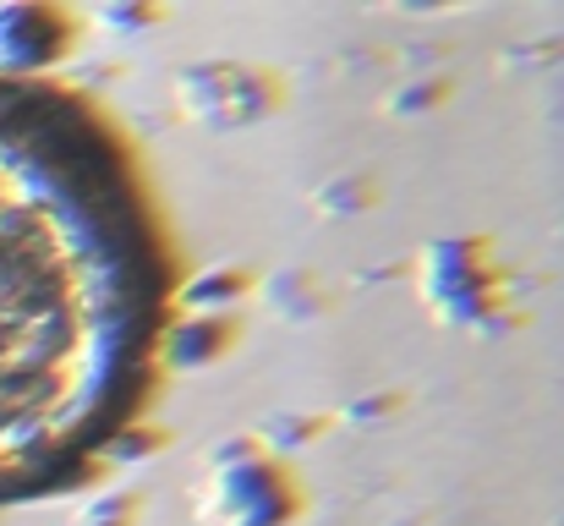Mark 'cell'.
<instances>
[{"label": "cell", "mask_w": 564, "mask_h": 526, "mask_svg": "<svg viewBox=\"0 0 564 526\" xmlns=\"http://www.w3.org/2000/svg\"><path fill=\"white\" fill-rule=\"evenodd\" d=\"M165 313L127 149L61 83L0 72V505L72 489L132 428Z\"/></svg>", "instance_id": "obj_1"}]
</instances>
